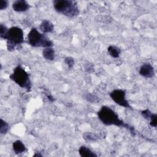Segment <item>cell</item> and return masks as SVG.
<instances>
[{"instance_id": "obj_1", "label": "cell", "mask_w": 157, "mask_h": 157, "mask_svg": "<svg viewBox=\"0 0 157 157\" xmlns=\"http://www.w3.org/2000/svg\"><path fill=\"white\" fill-rule=\"evenodd\" d=\"M98 119L106 126H115L128 129L132 136H136L135 129L129 124L125 123L118 116V113L107 105L102 106L97 112Z\"/></svg>"}, {"instance_id": "obj_2", "label": "cell", "mask_w": 157, "mask_h": 157, "mask_svg": "<svg viewBox=\"0 0 157 157\" xmlns=\"http://www.w3.org/2000/svg\"><path fill=\"white\" fill-rule=\"evenodd\" d=\"M55 10L67 17L72 18L79 15L80 11L77 4L71 0H55L53 1Z\"/></svg>"}, {"instance_id": "obj_3", "label": "cell", "mask_w": 157, "mask_h": 157, "mask_svg": "<svg viewBox=\"0 0 157 157\" xmlns=\"http://www.w3.org/2000/svg\"><path fill=\"white\" fill-rule=\"evenodd\" d=\"M4 40H6L7 50L14 51L25 42L23 29L18 26L10 27L7 30Z\"/></svg>"}, {"instance_id": "obj_4", "label": "cell", "mask_w": 157, "mask_h": 157, "mask_svg": "<svg viewBox=\"0 0 157 157\" xmlns=\"http://www.w3.org/2000/svg\"><path fill=\"white\" fill-rule=\"evenodd\" d=\"M28 44L33 47H52L53 42L46 36L40 33L36 28H32L27 35Z\"/></svg>"}, {"instance_id": "obj_5", "label": "cell", "mask_w": 157, "mask_h": 157, "mask_svg": "<svg viewBox=\"0 0 157 157\" xmlns=\"http://www.w3.org/2000/svg\"><path fill=\"white\" fill-rule=\"evenodd\" d=\"M9 78L20 87L29 91L32 87V83L29 78V74L21 66H17L13 72L9 75Z\"/></svg>"}, {"instance_id": "obj_6", "label": "cell", "mask_w": 157, "mask_h": 157, "mask_svg": "<svg viewBox=\"0 0 157 157\" xmlns=\"http://www.w3.org/2000/svg\"><path fill=\"white\" fill-rule=\"evenodd\" d=\"M126 91L122 89H115L110 92L109 96L117 105L126 109H132V107L126 98Z\"/></svg>"}, {"instance_id": "obj_7", "label": "cell", "mask_w": 157, "mask_h": 157, "mask_svg": "<svg viewBox=\"0 0 157 157\" xmlns=\"http://www.w3.org/2000/svg\"><path fill=\"white\" fill-rule=\"evenodd\" d=\"M139 73L140 75L145 78H153L155 75V71L153 66L148 63H144L140 66Z\"/></svg>"}, {"instance_id": "obj_8", "label": "cell", "mask_w": 157, "mask_h": 157, "mask_svg": "<svg viewBox=\"0 0 157 157\" xmlns=\"http://www.w3.org/2000/svg\"><path fill=\"white\" fill-rule=\"evenodd\" d=\"M142 116L148 121L151 127L156 128L157 126V114L151 112L149 109H146L140 112Z\"/></svg>"}, {"instance_id": "obj_9", "label": "cell", "mask_w": 157, "mask_h": 157, "mask_svg": "<svg viewBox=\"0 0 157 157\" xmlns=\"http://www.w3.org/2000/svg\"><path fill=\"white\" fill-rule=\"evenodd\" d=\"M12 7L15 12H24L30 8V5L25 0H17L12 3Z\"/></svg>"}, {"instance_id": "obj_10", "label": "cell", "mask_w": 157, "mask_h": 157, "mask_svg": "<svg viewBox=\"0 0 157 157\" xmlns=\"http://www.w3.org/2000/svg\"><path fill=\"white\" fill-rule=\"evenodd\" d=\"M39 29L41 33L44 34L51 33L54 30V25L48 20H44L39 25Z\"/></svg>"}, {"instance_id": "obj_11", "label": "cell", "mask_w": 157, "mask_h": 157, "mask_svg": "<svg viewBox=\"0 0 157 157\" xmlns=\"http://www.w3.org/2000/svg\"><path fill=\"white\" fill-rule=\"evenodd\" d=\"M12 149L14 153L17 155L25 153L27 151V148L21 140H17L13 142Z\"/></svg>"}, {"instance_id": "obj_12", "label": "cell", "mask_w": 157, "mask_h": 157, "mask_svg": "<svg viewBox=\"0 0 157 157\" xmlns=\"http://www.w3.org/2000/svg\"><path fill=\"white\" fill-rule=\"evenodd\" d=\"M78 153L81 157H97L98 155L88 147L82 145L78 148Z\"/></svg>"}, {"instance_id": "obj_13", "label": "cell", "mask_w": 157, "mask_h": 157, "mask_svg": "<svg viewBox=\"0 0 157 157\" xmlns=\"http://www.w3.org/2000/svg\"><path fill=\"white\" fill-rule=\"evenodd\" d=\"M43 58L48 61H53L55 58V51L53 47L44 48L42 53Z\"/></svg>"}, {"instance_id": "obj_14", "label": "cell", "mask_w": 157, "mask_h": 157, "mask_svg": "<svg viewBox=\"0 0 157 157\" xmlns=\"http://www.w3.org/2000/svg\"><path fill=\"white\" fill-rule=\"evenodd\" d=\"M107 53L112 58H118L121 54V50L117 46L111 45L107 47Z\"/></svg>"}, {"instance_id": "obj_15", "label": "cell", "mask_w": 157, "mask_h": 157, "mask_svg": "<svg viewBox=\"0 0 157 157\" xmlns=\"http://www.w3.org/2000/svg\"><path fill=\"white\" fill-rule=\"evenodd\" d=\"M9 130V124L4 120L2 118H1L0 120V133L1 134H6Z\"/></svg>"}, {"instance_id": "obj_16", "label": "cell", "mask_w": 157, "mask_h": 157, "mask_svg": "<svg viewBox=\"0 0 157 157\" xmlns=\"http://www.w3.org/2000/svg\"><path fill=\"white\" fill-rule=\"evenodd\" d=\"M65 64L67 66V67L69 68H72L74 66V64H75V61H74V59L71 57V56H67L64 58V60Z\"/></svg>"}, {"instance_id": "obj_17", "label": "cell", "mask_w": 157, "mask_h": 157, "mask_svg": "<svg viewBox=\"0 0 157 157\" xmlns=\"http://www.w3.org/2000/svg\"><path fill=\"white\" fill-rule=\"evenodd\" d=\"M8 29L9 28H7L6 25H4L2 23H1V25H0V37L1 39H4Z\"/></svg>"}, {"instance_id": "obj_18", "label": "cell", "mask_w": 157, "mask_h": 157, "mask_svg": "<svg viewBox=\"0 0 157 157\" xmlns=\"http://www.w3.org/2000/svg\"><path fill=\"white\" fill-rule=\"evenodd\" d=\"M83 138L87 141H94L96 139V137L94 134L90 132H86L83 135Z\"/></svg>"}, {"instance_id": "obj_19", "label": "cell", "mask_w": 157, "mask_h": 157, "mask_svg": "<svg viewBox=\"0 0 157 157\" xmlns=\"http://www.w3.org/2000/svg\"><path fill=\"white\" fill-rule=\"evenodd\" d=\"M86 99L87 101L91 102H95L98 101V97H96L95 95L92 94H87L86 96Z\"/></svg>"}, {"instance_id": "obj_20", "label": "cell", "mask_w": 157, "mask_h": 157, "mask_svg": "<svg viewBox=\"0 0 157 157\" xmlns=\"http://www.w3.org/2000/svg\"><path fill=\"white\" fill-rule=\"evenodd\" d=\"M9 6V2L6 0H1L0 1V10H4Z\"/></svg>"}, {"instance_id": "obj_21", "label": "cell", "mask_w": 157, "mask_h": 157, "mask_svg": "<svg viewBox=\"0 0 157 157\" xmlns=\"http://www.w3.org/2000/svg\"><path fill=\"white\" fill-rule=\"evenodd\" d=\"M47 97L48 99L50 102H53V101H55L54 98H53L51 94H47Z\"/></svg>"}, {"instance_id": "obj_22", "label": "cell", "mask_w": 157, "mask_h": 157, "mask_svg": "<svg viewBox=\"0 0 157 157\" xmlns=\"http://www.w3.org/2000/svg\"><path fill=\"white\" fill-rule=\"evenodd\" d=\"M33 156H42V155L40 153L36 152V153H34V154L33 155Z\"/></svg>"}]
</instances>
